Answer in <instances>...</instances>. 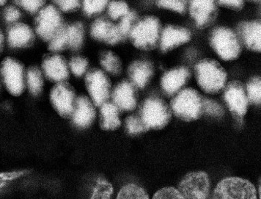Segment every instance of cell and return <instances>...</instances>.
<instances>
[{"label":"cell","mask_w":261,"mask_h":199,"mask_svg":"<svg viewBox=\"0 0 261 199\" xmlns=\"http://www.w3.org/2000/svg\"><path fill=\"white\" fill-rule=\"evenodd\" d=\"M195 72L199 86L206 93H218L225 88L227 73L218 62L210 59L199 62Z\"/></svg>","instance_id":"6da1fadb"},{"label":"cell","mask_w":261,"mask_h":199,"mask_svg":"<svg viewBox=\"0 0 261 199\" xmlns=\"http://www.w3.org/2000/svg\"><path fill=\"white\" fill-rule=\"evenodd\" d=\"M161 23L155 16H148L137 21L130 31L132 43L143 50L153 49L161 36Z\"/></svg>","instance_id":"7a4b0ae2"},{"label":"cell","mask_w":261,"mask_h":199,"mask_svg":"<svg viewBox=\"0 0 261 199\" xmlns=\"http://www.w3.org/2000/svg\"><path fill=\"white\" fill-rule=\"evenodd\" d=\"M202 100L203 98L195 90L184 89L172 100V111L184 121H195L201 116L203 112Z\"/></svg>","instance_id":"3957f363"},{"label":"cell","mask_w":261,"mask_h":199,"mask_svg":"<svg viewBox=\"0 0 261 199\" xmlns=\"http://www.w3.org/2000/svg\"><path fill=\"white\" fill-rule=\"evenodd\" d=\"M213 199H257V192L248 180L227 177L216 187Z\"/></svg>","instance_id":"277c9868"},{"label":"cell","mask_w":261,"mask_h":199,"mask_svg":"<svg viewBox=\"0 0 261 199\" xmlns=\"http://www.w3.org/2000/svg\"><path fill=\"white\" fill-rule=\"evenodd\" d=\"M211 44L217 54L226 61L237 59L242 50L237 36L229 28L214 30L211 37Z\"/></svg>","instance_id":"5b68a950"},{"label":"cell","mask_w":261,"mask_h":199,"mask_svg":"<svg viewBox=\"0 0 261 199\" xmlns=\"http://www.w3.org/2000/svg\"><path fill=\"white\" fill-rule=\"evenodd\" d=\"M142 121L149 129L161 130L171 118L168 106L160 98H148L143 104L141 111Z\"/></svg>","instance_id":"8992f818"},{"label":"cell","mask_w":261,"mask_h":199,"mask_svg":"<svg viewBox=\"0 0 261 199\" xmlns=\"http://www.w3.org/2000/svg\"><path fill=\"white\" fill-rule=\"evenodd\" d=\"M178 190L184 199H207L210 190L208 176L205 172H191L182 179Z\"/></svg>","instance_id":"52a82bcc"},{"label":"cell","mask_w":261,"mask_h":199,"mask_svg":"<svg viewBox=\"0 0 261 199\" xmlns=\"http://www.w3.org/2000/svg\"><path fill=\"white\" fill-rule=\"evenodd\" d=\"M87 89L96 106L107 103L110 96V84L106 75L100 70H92L87 74Z\"/></svg>","instance_id":"ba28073f"},{"label":"cell","mask_w":261,"mask_h":199,"mask_svg":"<svg viewBox=\"0 0 261 199\" xmlns=\"http://www.w3.org/2000/svg\"><path fill=\"white\" fill-rule=\"evenodd\" d=\"M1 73L10 93L15 96L21 94L24 88V71L21 64L11 58H7L2 64Z\"/></svg>","instance_id":"9c48e42d"},{"label":"cell","mask_w":261,"mask_h":199,"mask_svg":"<svg viewBox=\"0 0 261 199\" xmlns=\"http://www.w3.org/2000/svg\"><path fill=\"white\" fill-rule=\"evenodd\" d=\"M36 23L37 33L46 41L51 40L63 25L59 12L53 6H48L41 10L37 18Z\"/></svg>","instance_id":"30bf717a"},{"label":"cell","mask_w":261,"mask_h":199,"mask_svg":"<svg viewBox=\"0 0 261 199\" xmlns=\"http://www.w3.org/2000/svg\"><path fill=\"white\" fill-rule=\"evenodd\" d=\"M51 104L56 111L63 117L72 115L74 109L75 95L71 87L65 83H60L51 92Z\"/></svg>","instance_id":"8fae6325"},{"label":"cell","mask_w":261,"mask_h":199,"mask_svg":"<svg viewBox=\"0 0 261 199\" xmlns=\"http://www.w3.org/2000/svg\"><path fill=\"white\" fill-rule=\"evenodd\" d=\"M225 100L232 113L243 117L247 111L248 98L243 85L237 81L231 82L225 91Z\"/></svg>","instance_id":"7c38bea8"},{"label":"cell","mask_w":261,"mask_h":199,"mask_svg":"<svg viewBox=\"0 0 261 199\" xmlns=\"http://www.w3.org/2000/svg\"><path fill=\"white\" fill-rule=\"evenodd\" d=\"M190 15L199 28L210 24L217 14V6L212 0H194L190 3Z\"/></svg>","instance_id":"4fadbf2b"},{"label":"cell","mask_w":261,"mask_h":199,"mask_svg":"<svg viewBox=\"0 0 261 199\" xmlns=\"http://www.w3.org/2000/svg\"><path fill=\"white\" fill-rule=\"evenodd\" d=\"M190 39L191 33L189 30L169 25L161 33V48L162 51L166 52L189 42Z\"/></svg>","instance_id":"5bb4252c"},{"label":"cell","mask_w":261,"mask_h":199,"mask_svg":"<svg viewBox=\"0 0 261 199\" xmlns=\"http://www.w3.org/2000/svg\"><path fill=\"white\" fill-rule=\"evenodd\" d=\"M190 75L189 69L184 67L170 70L162 77V89L167 94L173 95L186 84Z\"/></svg>","instance_id":"9a60e30c"},{"label":"cell","mask_w":261,"mask_h":199,"mask_svg":"<svg viewBox=\"0 0 261 199\" xmlns=\"http://www.w3.org/2000/svg\"><path fill=\"white\" fill-rule=\"evenodd\" d=\"M95 116L94 108L88 98L81 96L76 100L72 119L76 127L80 128L89 127L95 119Z\"/></svg>","instance_id":"2e32d148"},{"label":"cell","mask_w":261,"mask_h":199,"mask_svg":"<svg viewBox=\"0 0 261 199\" xmlns=\"http://www.w3.org/2000/svg\"><path fill=\"white\" fill-rule=\"evenodd\" d=\"M113 98L114 105L120 110L128 111L134 110L136 107L135 88L128 82H123L115 88Z\"/></svg>","instance_id":"e0dca14e"},{"label":"cell","mask_w":261,"mask_h":199,"mask_svg":"<svg viewBox=\"0 0 261 199\" xmlns=\"http://www.w3.org/2000/svg\"><path fill=\"white\" fill-rule=\"evenodd\" d=\"M91 35L95 39L105 41L110 44H115L123 39L118 26L105 19H98L93 23Z\"/></svg>","instance_id":"ac0fdd59"},{"label":"cell","mask_w":261,"mask_h":199,"mask_svg":"<svg viewBox=\"0 0 261 199\" xmlns=\"http://www.w3.org/2000/svg\"><path fill=\"white\" fill-rule=\"evenodd\" d=\"M43 71L46 78L55 82H63L68 77L66 63L59 55L48 57L43 63Z\"/></svg>","instance_id":"d6986e66"},{"label":"cell","mask_w":261,"mask_h":199,"mask_svg":"<svg viewBox=\"0 0 261 199\" xmlns=\"http://www.w3.org/2000/svg\"><path fill=\"white\" fill-rule=\"evenodd\" d=\"M239 31L247 48L255 52H260L261 25L259 21L242 23L239 26Z\"/></svg>","instance_id":"ffe728a7"},{"label":"cell","mask_w":261,"mask_h":199,"mask_svg":"<svg viewBox=\"0 0 261 199\" xmlns=\"http://www.w3.org/2000/svg\"><path fill=\"white\" fill-rule=\"evenodd\" d=\"M153 73V66L147 61L135 62L128 68V74L132 83L140 88H144Z\"/></svg>","instance_id":"44dd1931"},{"label":"cell","mask_w":261,"mask_h":199,"mask_svg":"<svg viewBox=\"0 0 261 199\" xmlns=\"http://www.w3.org/2000/svg\"><path fill=\"white\" fill-rule=\"evenodd\" d=\"M33 33L29 27L23 24L15 25L8 33V42L13 47H22L33 41Z\"/></svg>","instance_id":"7402d4cb"},{"label":"cell","mask_w":261,"mask_h":199,"mask_svg":"<svg viewBox=\"0 0 261 199\" xmlns=\"http://www.w3.org/2000/svg\"><path fill=\"white\" fill-rule=\"evenodd\" d=\"M121 125L119 118V109L111 103L101 106V127L105 130H115Z\"/></svg>","instance_id":"603a6c76"},{"label":"cell","mask_w":261,"mask_h":199,"mask_svg":"<svg viewBox=\"0 0 261 199\" xmlns=\"http://www.w3.org/2000/svg\"><path fill=\"white\" fill-rule=\"evenodd\" d=\"M84 29L83 24L76 23L67 28L68 46L72 49H78L83 42Z\"/></svg>","instance_id":"cb8c5ba5"},{"label":"cell","mask_w":261,"mask_h":199,"mask_svg":"<svg viewBox=\"0 0 261 199\" xmlns=\"http://www.w3.org/2000/svg\"><path fill=\"white\" fill-rule=\"evenodd\" d=\"M117 199H149V196L143 187L130 183L122 187Z\"/></svg>","instance_id":"d4e9b609"},{"label":"cell","mask_w":261,"mask_h":199,"mask_svg":"<svg viewBox=\"0 0 261 199\" xmlns=\"http://www.w3.org/2000/svg\"><path fill=\"white\" fill-rule=\"evenodd\" d=\"M113 193V186L110 182L99 179L93 189L90 199H110Z\"/></svg>","instance_id":"484cf974"},{"label":"cell","mask_w":261,"mask_h":199,"mask_svg":"<svg viewBox=\"0 0 261 199\" xmlns=\"http://www.w3.org/2000/svg\"><path fill=\"white\" fill-rule=\"evenodd\" d=\"M27 81L30 92L33 95H38L41 91L43 87V80L41 73L36 68H31L27 73Z\"/></svg>","instance_id":"4316f807"},{"label":"cell","mask_w":261,"mask_h":199,"mask_svg":"<svg viewBox=\"0 0 261 199\" xmlns=\"http://www.w3.org/2000/svg\"><path fill=\"white\" fill-rule=\"evenodd\" d=\"M101 66L108 72L113 74H118L120 72L121 66L118 58L111 52H107L101 55Z\"/></svg>","instance_id":"83f0119b"},{"label":"cell","mask_w":261,"mask_h":199,"mask_svg":"<svg viewBox=\"0 0 261 199\" xmlns=\"http://www.w3.org/2000/svg\"><path fill=\"white\" fill-rule=\"evenodd\" d=\"M49 49L51 51H60L68 45L67 41V27L62 25L61 28L54 35L50 40Z\"/></svg>","instance_id":"f1b7e54d"},{"label":"cell","mask_w":261,"mask_h":199,"mask_svg":"<svg viewBox=\"0 0 261 199\" xmlns=\"http://www.w3.org/2000/svg\"><path fill=\"white\" fill-rule=\"evenodd\" d=\"M247 98L251 103L259 105L261 100L260 79L252 78L247 85Z\"/></svg>","instance_id":"f546056e"},{"label":"cell","mask_w":261,"mask_h":199,"mask_svg":"<svg viewBox=\"0 0 261 199\" xmlns=\"http://www.w3.org/2000/svg\"><path fill=\"white\" fill-rule=\"evenodd\" d=\"M137 14L133 11H129L125 16L121 18L118 29L122 38L129 35L134 25L136 23Z\"/></svg>","instance_id":"4dcf8cb0"},{"label":"cell","mask_w":261,"mask_h":199,"mask_svg":"<svg viewBox=\"0 0 261 199\" xmlns=\"http://www.w3.org/2000/svg\"><path fill=\"white\" fill-rule=\"evenodd\" d=\"M125 127L127 132L130 135H136V134L143 133L148 130L145 123L142 121L141 118L130 115L125 120Z\"/></svg>","instance_id":"1f68e13d"},{"label":"cell","mask_w":261,"mask_h":199,"mask_svg":"<svg viewBox=\"0 0 261 199\" xmlns=\"http://www.w3.org/2000/svg\"><path fill=\"white\" fill-rule=\"evenodd\" d=\"M128 12V5L124 2H112L109 5V15L114 20L123 17Z\"/></svg>","instance_id":"d6a6232c"},{"label":"cell","mask_w":261,"mask_h":199,"mask_svg":"<svg viewBox=\"0 0 261 199\" xmlns=\"http://www.w3.org/2000/svg\"><path fill=\"white\" fill-rule=\"evenodd\" d=\"M70 68L73 74L77 77L83 76L88 68V61L85 58L76 57L70 61Z\"/></svg>","instance_id":"836d02e7"},{"label":"cell","mask_w":261,"mask_h":199,"mask_svg":"<svg viewBox=\"0 0 261 199\" xmlns=\"http://www.w3.org/2000/svg\"><path fill=\"white\" fill-rule=\"evenodd\" d=\"M153 199H184L178 189L174 187H165L157 191Z\"/></svg>","instance_id":"e575fe53"},{"label":"cell","mask_w":261,"mask_h":199,"mask_svg":"<svg viewBox=\"0 0 261 199\" xmlns=\"http://www.w3.org/2000/svg\"><path fill=\"white\" fill-rule=\"evenodd\" d=\"M202 108L203 111L208 115L214 116H220L223 114V110L218 103L209 98H203L202 100Z\"/></svg>","instance_id":"d590c367"},{"label":"cell","mask_w":261,"mask_h":199,"mask_svg":"<svg viewBox=\"0 0 261 199\" xmlns=\"http://www.w3.org/2000/svg\"><path fill=\"white\" fill-rule=\"evenodd\" d=\"M107 3V1H85L83 3L84 11L88 15L101 13L105 9Z\"/></svg>","instance_id":"8d00e7d4"},{"label":"cell","mask_w":261,"mask_h":199,"mask_svg":"<svg viewBox=\"0 0 261 199\" xmlns=\"http://www.w3.org/2000/svg\"><path fill=\"white\" fill-rule=\"evenodd\" d=\"M184 1H178V0H164V1L157 2L158 6L162 8L172 10L180 13H183L186 11V4Z\"/></svg>","instance_id":"74e56055"},{"label":"cell","mask_w":261,"mask_h":199,"mask_svg":"<svg viewBox=\"0 0 261 199\" xmlns=\"http://www.w3.org/2000/svg\"><path fill=\"white\" fill-rule=\"evenodd\" d=\"M27 173L26 170H18V171L4 172L0 173V190L4 188L10 182L20 178Z\"/></svg>","instance_id":"f35d334b"},{"label":"cell","mask_w":261,"mask_h":199,"mask_svg":"<svg viewBox=\"0 0 261 199\" xmlns=\"http://www.w3.org/2000/svg\"><path fill=\"white\" fill-rule=\"evenodd\" d=\"M21 6L27 11L30 13H35L43 6L44 2L43 1H21L19 2Z\"/></svg>","instance_id":"ab89813d"},{"label":"cell","mask_w":261,"mask_h":199,"mask_svg":"<svg viewBox=\"0 0 261 199\" xmlns=\"http://www.w3.org/2000/svg\"><path fill=\"white\" fill-rule=\"evenodd\" d=\"M218 4L220 6L227 7V8H231V9L240 10L243 8L244 1L242 0H227V1H218Z\"/></svg>","instance_id":"60d3db41"},{"label":"cell","mask_w":261,"mask_h":199,"mask_svg":"<svg viewBox=\"0 0 261 199\" xmlns=\"http://www.w3.org/2000/svg\"><path fill=\"white\" fill-rule=\"evenodd\" d=\"M21 16V13L16 8L10 7L6 10L5 13V17L7 21L8 22H13V21H17L18 18Z\"/></svg>","instance_id":"b9f144b4"},{"label":"cell","mask_w":261,"mask_h":199,"mask_svg":"<svg viewBox=\"0 0 261 199\" xmlns=\"http://www.w3.org/2000/svg\"><path fill=\"white\" fill-rule=\"evenodd\" d=\"M58 6L63 11H70L76 9L80 6L79 1H58L56 2Z\"/></svg>","instance_id":"7bdbcfd3"},{"label":"cell","mask_w":261,"mask_h":199,"mask_svg":"<svg viewBox=\"0 0 261 199\" xmlns=\"http://www.w3.org/2000/svg\"><path fill=\"white\" fill-rule=\"evenodd\" d=\"M3 37L2 33H0V49H1L2 45H3Z\"/></svg>","instance_id":"ee69618b"},{"label":"cell","mask_w":261,"mask_h":199,"mask_svg":"<svg viewBox=\"0 0 261 199\" xmlns=\"http://www.w3.org/2000/svg\"><path fill=\"white\" fill-rule=\"evenodd\" d=\"M6 3V1H0V6H3Z\"/></svg>","instance_id":"f6af8a7d"}]
</instances>
